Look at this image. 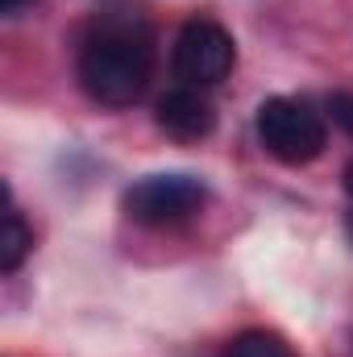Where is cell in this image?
Returning a JSON list of instances; mask_svg holds the SVG:
<instances>
[{"label": "cell", "instance_id": "obj_1", "mask_svg": "<svg viewBox=\"0 0 353 357\" xmlns=\"http://www.w3.org/2000/svg\"><path fill=\"white\" fill-rule=\"evenodd\" d=\"M154 67V38L137 17H104L80 42V84L104 108H129Z\"/></svg>", "mask_w": 353, "mask_h": 357}, {"label": "cell", "instance_id": "obj_2", "mask_svg": "<svg viewBox=\"0 0 353 357\" xmlns=\"http://www.w3.org/2000/svg\"><path fill=\"white\" fill-rule=\"evenodd\" d=\"M258 142L266 146L270 158H278L287 167H303L324 154L329 133H324V121L303 100L270 96L258 108Z\"/></svg>", "mask_w": 353, "mask_h": 357}, {"label": "cell", "instance_id": "obj_3", "mask_svg": "<svg viewBox=\"0 0 353 357\" xmlns=\"http://www.w3.org/2000/svg\"><path fill=\"white\" fill-rule=\"evenodd\" d=\"M233 38L216 21H187L175 38V75L187 88H212L233 71Z\"/></svg>", "mask_w": 353, "mask_h": 357}, {"label": "cell", "instance_id": "obj_4", "mask_svg": "<svg viewBox=\"0 0 353 357\" xmlns=\"http://www.w3.org/2000/svg\"><path fill=\"white\" fill-rule=\"evenodd\" d=\"M208 191L191 175H150L125 191V212L137 225H179L204 208Z\"/></svg>", "mask_w": 353, "mask_h": 357}, {"label": "cell", "instance_id": "obj_5", "mask_svg": "<svg viewBox=\"0 0 353 357\" xmlns=\"http://www.w3.org/2000/svg\"><path fill=\"white\" fill-rule=\"evenodd\" d=\"M158 125L179 142H200L216 129V108L200 88H175L158 100Z\"/></svg>", "mask_w": 353, "mask_h": 357}, {"label": "cell", "instance_id": "obj_6", "mask_svg": "<svg viewBox=\"0 0 353 357\" xmlns=\"http://www.w3.org/2000/svg\"><path fill=\"white\" fill-rule=\"evenodd\" d=\"M33 250V233H29V225L21 220V212H4V220H0V270L4 274H13V270L25 262V254Z\"/></svg>", "mask_w": 353, "mask_h": 357}, {"label": "cell", "instance_id": "obj_7", "mask_svg": "<svg viewBox=\"0 0 353 357\" xmlns=\"http://www.w3.org/2000/svg\"><path fill=\"white\" fill-rule=\"evenodd\" d=\"M225 357H295L274 333H241L229 349H225Z\"/></svg>", "mask_w": 353, "mask_h": 357}, {"label": "cell", "instance_id": "obj_8", "mask_svg": "<svg viewBox=\"0 0 353 357\" xmlns=\"http://www.w3.org/2000/svg\"><path fill=\"white\" fill-rule=\"evenodd\" d=\"M329 112H333V121L353 137V91H333L329 96Z\"/></svg>", "mask_w": 353, "mask_h": 357}, {"label": "cell", "instance_id": "obj_9", "mask_svg": "<svg viewBox=\"0 0 353 357\" xmlns=\"http://www.w3.org/2000/svg\"><path fill=\"white\" fill-rule=\"evenodd\" d=\"M21 4H25V0H0V13L13 17V13H21Z\"/></svg>", "mask_w": 353, "mask_h": 357}, {"label": "cell", "instance_id": "obj_10", "mask_svg": "<svg viewBox=\"0 0 353 357\" xmlns=\"http://www.w3.org/2000/svg\"><path fill=\"white\" fill-rule=\"evenodd\" d=\"M345 191H350V195H353V162H350V167H345Z\"/></svg>", "mask_w": 353, "mask_h": 357}, {"label": "cell", "instance_id": "obj_11", "mask_svg": "<svg viewBox=\"0 0 353 357\" xmlns=\"http://www.w3.org/2000/svg\"><path fill=\"white\" fill-rule=\"evenodd\" d=\"M345 229H350V237H353V208H350V216H345Z\"/></svg>", "mask_w": 353, "mask_h": 357}]
</instances>
